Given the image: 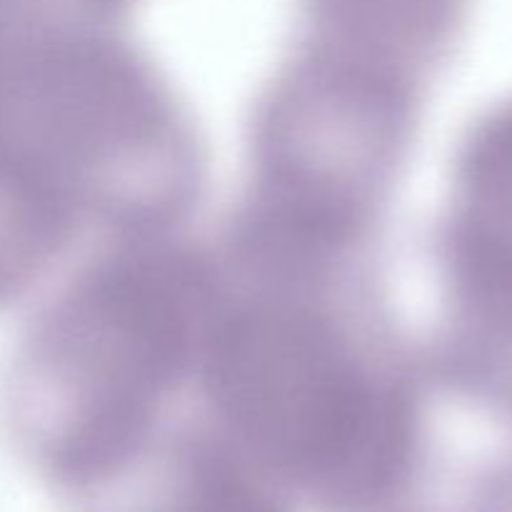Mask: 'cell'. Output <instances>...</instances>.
<instances>
[{"mask_svg": "<svg viewBox=\"0 0 512 512\" xmlns=\"http://www.w3.org/2000/svg\"><path fill=\"white\" fill-rule=\"evenodd\" d=\"M463 240L478 275L512 288V118L493 125L470 155Z\"/></svg>", "mask_w": 512, "mask_h": 512, "instance_id": "2", "label": "cell"}, {"mask_svg": "<svg viewBox=\"0 0 512 512\" xmlns=\"http://www.w3.org/2000/svg\"><path fill=\"white\" fill-rule=\"evenodd\" d=\"M110 512H288L278 490L255 465L223 450L188 455L163 488Z\"/></svg>", "mask_w": 512, "mask_h": 512, "instance_id": "3", "label": "cell"}, {"mask_svg": "<svg viewBox=\"0 0 512 512\" xmlns=\"http://www.w3.org/2000/svg\"><path fill=\"white\" fill-rule=\"evenodd\" d=\"M48 203L38 180L0 148V298L18 290L48 240Z\"/></svg>", "mask_w": 512, "mask_h": 512, "instance_id": "4", "label": "cell"}, {"mask_svg": "<svg viewBox=\"0 0 512 512\" xmlns=\"http://www.w3.org/2000/svg\"><path fill=\"white\" fill-rule=\"evenodd\" d=\"M210 390L258 468L320 508L383 512L403 490L408 408L310 315L265 308L225 325L210 353Z\"/></svg>", "mask_w": 512, "mask_h": 512, "instance_id": "1", "label": "cell"}]
</instances>
